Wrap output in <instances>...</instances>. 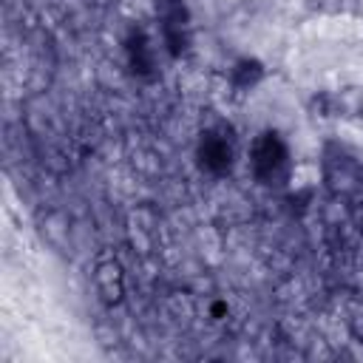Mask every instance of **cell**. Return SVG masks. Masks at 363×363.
Masks as SVG:
<instances>
[{"mask_svg": "<svg viewBox=\"0 0 363 363\" xmlns=\"http://www.w3.org/2000/svg\"><path fill=\"white\" fill-rule=\"evenodd\" d=\"M94 281H96V289L102 292V298H105L108 303H113V301L122 298V284H125V278H122V267H119L116 261H102V264H96Z\"/></svg>", "mask_w": 363, "mask_h": 363, "instance_id": "6da1fadb", "label": "cell"}]
</instances>
